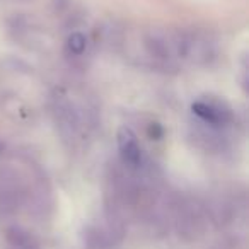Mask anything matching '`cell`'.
<instances>
[{
  "label": "cell",
  "instance_id": "1",
  "mask_svg": "<svg viewBox=\"0 0 249 249\" xmlns=\"http://www.w3.org/2000/svg\"><path fill=\"white\" fill-rule=\"evenodd\" d=\"M145 46L152 58L164 62H183L201 65L213 58V43L198 31H167L150 33Z\"/></svg>",
  "mask_w": 249,
  "mask_h": 249
},
{
  "label": "cell",
  "instance_id": "2",
  "mask_svg": "<svg viewBox=\"0 0 249 249\" xmlns=\"http://www.w3.org/2000/svg\"><path fill=\"white\" fill-rule=\"evenodd\" d=\"M193 113L203 121L208 126H213V128H222L229 121L232 120V114L229 111V107H225L218 101H207L200 99L196 103H193L191 106Z\"/></svg>",
  "mask_w": 249,
  "mask_h": 249
},
{
  "label": "cell",
  "instance_id": "3",
  "mask_svg": "<svg viewBox=\"0 0 249 249\" xmlns=\"http://www.w3.org/2000/svg\"><path fill=\"white\" fill-rule=\"evenodd\" d=\"M118 150L124 166L137 169L142 164V147H140L137 135L130 128L123 126L118 132Z\"/></svg>",
  "mask_w": 249,
  "mask_h": 249
},
{
  "label": "cell",
  "instance_id": "4",
  "mask_svg": "<svg viewBox=\"0 0 249 249\" xmlns=\"http://www.w3.org/2000/svg\"><path fill=\"white\" fill-rule=\"evenodd\" d=\"M67 46H69V50L73 53V55H82L84 50H86V46H87V41H86V38H84V35L73 33V35L69 38Z\"/></svg>",
  "mask_w": 249,
  "mask_h": 249
}]
</instances>
